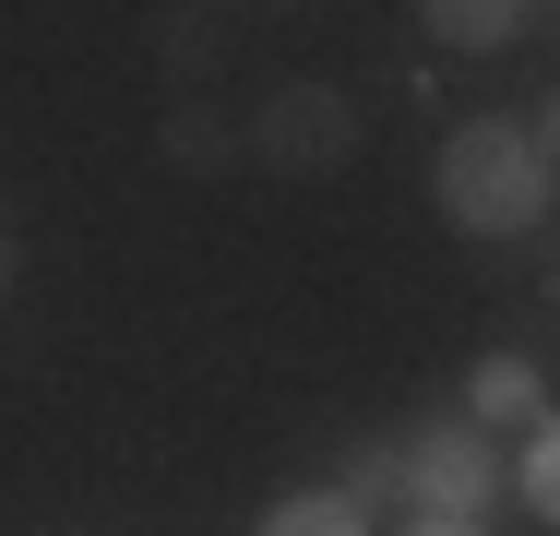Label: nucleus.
<instances>
[{
    "label": "nucleus",
    "instance_id": "9d476101",
    "mask_svg": "<svg viewBox=\"0 0 560 536\" xmlns=\"http://www.w3.org/2000/svg\"><path fill=\"white\" fill-rule=\"evenodd\" d=\"M335 501H346V513H382V501H394V441H370V453H346Z\"/></svg>",
    "mask_w": 560,
    "mask_h": 536
},
{
    "label": "nucleus",
    "instance_id": "6e6552de",
    "mask_svg": "<svg viewBox=\"0 0 560 536\" xmlns=\"http://www.w3.org/2000/svg\"><path fill=\"white\" fill-rule=\"evenodd\" d=\"M250 536H370V513H346L335 489H287V501H275Z\"/></svg>",
    "mask_w": 560,
    "mask_h": 536
},
{
    "label": "nucleus",
    "instance_id": "20e7f679",
    "mask_svg": "<svg viewBox=\"0 0 560 536\" xmlns=\"http://www.w3.org/2000/svg\"><path fill=\"white\" fill-rule=\"evenodd\" d=\"M143 48H155V72H167V96H215L226 48H238V24H226L215 0H167V12L143 24Z\"/></svg>",
    "mask_w": 560,
    "mask_h": 536
},
{
    "label": "nucleus",
    "instance_id": "0eeeda50",
    "mask_svg": "<svg viewBox=\"0 0 560 536\" xmlns=\"http://www.w3.org/2000/svg\"><path fill=\"white\" fill-rule=\"evenodd\" d=\"M537 12H549V0H418V24H430L442 48H477V60L513 48V36H537Z\"/></svg>",
    "mask_w": 560,
    "mask_h": 536
},
{
    "label": "nucleus",
    "instance_id": "f257e3e1",
    "mask_svg": "<svg viewBox=\"0 0 560 536\" xmlns=\"http://www.w3.org/2000/svg\"><path fill=\"white\" fill-rule=\"evenodd\" d=\"M430 191H442V226L477 238V250L537 238V226H549V131H537V119H453Z\"/></svg>",
    "mask_w": 560,
    "mask_h": 536
},
{
    "label": "nucleus",
    "instance_id": "39448f33",
    "mask_svg": "<svg viewBox=\"0 0 560 536\" xmlns=\"http://www.w3.org/2000/svg\"><path fill=\"white\" fill-rule=\"evenodd\" d=\"M155 167H167V179H226V167H250V155H238V107L167 96V119H155Z\"/></svg>",
    "mask_w": 560,
    "mask_h": 536
},
{
    "label": "nucleus",
    "instance_id": "1a4fd4ad",
    "mask_svg": "<svg viewBox=\"0 0 560 536\" xmlns=\"http://www.w3.org/2000/svg\"><path fill=\"white\" fill-rule=\"evenodd\" d=\"M513 501L549 525L560 513V453H549V429H513Z\"/></svg>",
    "mask_w": 560,
    "mask_h": 536
},
{
    "label": "nucleus",
    "instance_id": "7ed1b4c3",
    "mask_svg": "<svg viewBox=\"0 0 560 536\" xmlns=\"http://www.w3.org/2000/svg\"><path fill=\"white\" fill-rule=\"evenodd\" d=\"M394 501H418L430 525H489V501H501V441L465 418H418L394 441Z\"/></svg>",
    "mask_w": 560,
    "mask_h": 536
},
{
    "label": "nucleus",
    "instance_id": "f03ea898",
    "mask_svg": "<svg viewBox=\"0 0 560 536\" xmlns=\"http://www.w3.org/2000/svg\"><path fill=\"white\" fill-rule=\"evenodd\" d=\"M358 143H370V107L346 96V84H311V72H299V84H275V96L238 119V155H250V167H275V179H335Z\"/></svg>",
    "mask_w": 560,
    "mask_h": 536
},
{
    "label": "nucleus",
    "instance_id": "423d86ee",
    "mask_svg": "<svg viewBox=\"0 0 560 536\" xmlns=\"http://www.w3.org/2000/svg\"><path fill=\"white\" fill-rule=\"evenodd\" d=\"M465 429H489V441L549 429V370H537V358H477V382H465Z\"/></svg>",
    "mask_w": 560,
    "mask_h": 536
},
{
    "label": "nucleus",
    "instance_id": "9b49d317",
    "mask_svg": "<svg viewBox=\"0 0 560 536\" xmlns=\"http://www.w3.org/2000/svg\"><path fill=\"white\" fill-rule=\"evenodd\" d=\"M418 536H489V525H430V513H418Z\"/></svg>",
    "mask_w": 560,
    "mask_h": 536
}]
</instances>
